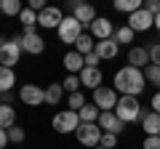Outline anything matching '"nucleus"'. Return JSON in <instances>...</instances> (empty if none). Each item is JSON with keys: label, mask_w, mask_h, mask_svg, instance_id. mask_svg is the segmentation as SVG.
<instances>
[{"label": "nucleus", "mask_w": 160, "mask_h": 149, "mask_svg": "<svg viewBox=\"0 0 160 149\" xmlns=\"http://www.w3.org/2000/svg\"><path fill=\"white\" fill-rule=\"evenodd\" d=\"M112 88L120 96H142V91L147 88V77H144V69L136 67H120L112 77Z\"/></svg>", "instance_id": "obj_1"}, {"label": "nucleus", "mask_w": 160, "mask_h": 149, "mask_svg": "<svg viewBox=\"0 0 160 149\" xmlns=\"http://www.w3.org/2000/svg\"><path fill=\"white\" fill-rule=\"evenodd\" d=\"M19 56H22V35L16 37H0V67L13 69V64H19Z\"/></svg>", "instance_id": "obj_2"}, {"label": "nucleus", "mask_w": 160, "mask_h": 149, "mask_svg": "<svg viewBox=\"0 0 160 149\" xmlns=\"http://www.w3.org/2000/svg\"><path fill=\"white\" fill-rule=\"evenodd\" d=\"M115 115H118L120 120L128 125V123L142 120L144 112H142V104H139V99H136V96H120L118 107H115Z\"/></svg>", "instance_id": "obj_3"}, {"label": "nucleus", "mask_w": 160, "mask_h": 149, "mask_svg": "<svg viewBox=\"0 0 160 149\" xmlns=\"http://www.w3.org/2000/svg\"><path fill=\"white\" fill-rule=\"evenodd\" d=\"M51 125H53V131H56V133H78L80 115H78V112H72V109H62V112L53 115Z\"/></svg>", "instance_id": "obj_4"}, {"label": "nucleus", "mask_w": 160, "mask_h": 149, "mask_svg": "<svg viewBox=\"0 0 160 149\" xmlns=\"http://www.w3.org/2000/svg\"><path fill=\"white\" fill-rule=\"evenodd\" d=\"M91 101L96 104L102 112H115V107H118V101H120V93L115 91L112 85H102V88H96V91L91 93Z\"/></svg>", "instance_id": "obj_5"}, {"label": "nucleus", "mask_w": 160, "mask_h": 149, "mask_svg": "<svg viewBox=\"0 0 160 149\" xmlns=\"http://www.w3.org/2000/svg\"><path fill=\"white\" fill-rule=\"evenodd\" d=\"M78 141L83 144V147H88V149H96V147H102V136H104V131L99 128V123H80V128H78Z\"/></svg>", "instance_id": "obj_6"}, {"label": "nucleus", "mask_w": 160, "mask_h": 149, "mask_svg": "<svg viewBox=\"0 0 160 149\" xmlns=\"http://www.w3.org/2000/svg\"><path fill=\"white\" fill-rule=\"evenodd\" d=\"M83 32H86V29H83V24H80L72 13H69V16H64V22L59 24V29H56L59 40L67 43V46H75V43H78V37H80Z\"/></svg>", "instance_id": "obj_7"}, {"label": "nucleus", "mask_w": 160, "mask_h": 149, "mask_svg": "<svg viewBox=\"0 0 160 149\" xmlns=\"http://www.w3.org/2000/svg\"><path fill=\"white\" fill-rule=\"evenodd\" d=\"M19 99L27 107H40V104H46V88L35 85V83H27V85L19 88Z\"/></svg>", "instance_id": "obj_8"}, {"label": "nucleus", "mask_w": 160, "mask_h": 149, "mask_svg": "<svg viewBox=\"0 0 160 149\" xmlns=\"http://www.w3.org/2000/svg\"><path fill=\"white\" fill-rule=\"evenodd\" d=\"M22 51L32 53V56H40V53L46 51V40H43L35 29H24L22 32Z\"/></svg>", "instance_id": "obj_9"}, {"label": "nucleus", "mask_w": 160, "mask_h": 149, "mask_svg": "<svg viewBox=\"0 0 160 149\" xmlns=\"http://www.w3.org/2000/svg\"><path fill=\"white\" fill-rule=\"evenodd\" d=\"M128 27H131L133 32H149V29L155 27V16L149 11H144V6H142L136 13L128 16Z\"/></svg>", "instance_id": "obj_10"}, {"label": "nucleus", "mask_w": 160, "mask_h": 149, "mask_svg": "<svg viewBox=\"0 0 160 149\" xmlns=\"http://www.w3.org/2000/svg\"><path fill=\"white\" fill-rule=\"evenodd\" d=\"M62 22H64V13L59 8H53V6H48L46 11L38 13V27H43V29H59Z\"/></svg>", "instance_id": "obj_11"}, {"label": "nucleus", "mask_w": 160, "mask_h": 149, "mask_svg": "<svg viewBox=\"0 0 160 149\" xmlns=\"http://www.w3.org/2000/svg\"><path fill=\"white\" fill-rule=\"evenodd\" d=\"M72 16L83 24V29H91V24L99 19L96 16V8L88 6V3H75V6H72Z\"/></svg>", "instance_id": "obj_12"}, {"label": "nucleus", "mask_w": 160, "mask_h": 149, "mask_svg": "<svg viewBox=\"0 0 160 149\" xmlns=\"http://www.w3.org/2000/svg\"><path fill=\"white\" fill-rule=\"evenodd\" d=\"M99 128H102L104 133H115V136H120V133L126 131V123L120 120L115 112H102V117H99Z\"/></svg>", "instance_id": "obj_13"}, {"label": "nucleus", "mask_w": 160, "mask_h": 149, "mask_svg": "<svg viewBox=\"0 0 160 149\" xmlns=\"http://www.w3.org/2000/svg\"><path fill=\"white\" fill-rule=\"evenodd\" d=\"M78 77H80V85H83V88H91V91L102 88V83H104V74H102V69H99V67H86Z\"/></svg>", "instance_id": "obj_14"}, {"label": "nucleus", "mask_w": 160, "mask_h": 149, "mask_svg": "<svg viewBox=\"0 0 160 149\" xmlns=\"http://www.w3.org/2000/svg\"><path fill=\"white\" fill-rule=\"evenodd\" d=\"M88 32H91V37L99 43V40H109V37L115 35V27H112V22H109V19L99 16L96 22L91 24V29H88Z\"/></svg>", "instance_id": "obj_15"}, {"label": "nucleus", "mask_w": 160, "mask_h": 149, "mask_svg": "<svg viewBox=\"0 0 160 149\" xmlns=\"http://www.w3.org/2000/svg\"><path fill=\"white\" fill-rule=\"evenodd\" d=\"M62 64H64V69H67V74H80L83 69H86V59L80 56L78 51H67L64 53V59H62Z\"/></svg>", "instance_id": "obj_16"}, {"label": "nucleus", "mask_w": 160, "mask_h": 149, "mask_svg": "<svg viewBox=\"0 0 160 149\" xmlns=\"http://www.w3.org/2000/svg\"><path fill=\"white\" fill-rule=\"evenodd\" d=\"M93 53H96L102 61H112V59H118V53H120V46L109 37V40H99L96 43V48H93Z\"/></svg>", "instance_id": "obj_17"}, {"label": "nucleus", "mask_w": 160, "mask_h": 149, "mask_svg": "<svg viewBox=\"0 0 160 149\" xmlns=\"http://www.w3.org/2000/svg\"><path fill=\"white\" fill-rule=\"evenodd\" d=\"M128 67L147 69V67H149V53H147V48H142V46H133L131 51H128Z\"/></svg>", "instance_id": "obj_18"}, {"label": "nucleus", "mask_w": 160, "mask_h": 149, "mask_svg": "<svg viewBox=\"0 0 160 149\" xmlns=\"http://www.w3.org/2000/svg\"><path fill=\"white\" fill-rule=\"evenodd\" d=\"M142 128H144V133L147 136H160V115L158 112H144V117H142Z\"/></svg>", "instance_id": "obj_19"}, {"label": "nucleus", "mask_w": 160, "mask_h": 149, "mask_svg": "<svg viewBox=\"0 0 160 149\" xmlns=\"http://www.w3.org/2000/svg\"><path fill=\"white\" fill-rule=\"evenodd\" d=\"M62 99H64L62 83H48V88H46V104H48V107H56V104H62Z\"/></svg>", "instance_id": "obj_20"}, {"label": "nucleus", "mask_w": 160, "mask_h": 149, "mask_svg": "<svg viewBox=\"0 0 160 149\" xmlns=\"http://www.w3.org/2000/svg\"><path fill=\"white\" fill-rule=\"evenodd\" d=\"M93 48H96V40L91 37V32H83L78 37V43H75V51L80 53V56H88V53H93Z\"/></svg>", "instance_id": "obj_21"}, {"label": "nucleus", "mask_w": 160, "mask_h": 149, "mask_svg": "<svg viewBox=\"0 0 160 149\" xmlns=\"http://www.w3.org/2000/svg\"><path fill=\"white\" fill-rule=\"evenodd\" d=\"M16 125V109L11 104H0V128H13Z\"/></svg>", "instance_id": "obj_22"}, {"label": "nucleus", "mask_w": 160, "mask_h": 149, "mask_svg": "<svg viewBox=\"0 0 160 149\" xmlns=\"http://www.w3.org/2000/svg\"><path fill=\"white\" fill-rule=\"evenodd\" d=\"M13 85H16V72L8 67H0V93H11Z\"/></svg>", "instance_id": "obj_23"}, {"label": "nucleus", "mask_w": 160, "mask_h": 149, "mask_svg": "<svg viewBox=\"0 0 160 149\" xmlns=\"http://www.w3.org/2000/svg\"><path fill=\"white\" fill-rule=\"evenodd\" d=\"M80 115V123H99V117H102V109L96 107V104H86V107L78 112Z\"/></svg>", "instance_id": "obj_24"}, {"label": "nucleus", "mask_w": 160, "mask_h": 149, "mask_svg": "<svg viewBox=\"0 0 160 149\" xmlns=\"http://www.w3.org/2000/svg\"><path fill=\"white\" fill-rule=\"evenodd\" d=\"M133 35H136V32H133V29L126 24V27H118V29H115L112 40L118 43V46H128V43H133Z\"/></svg>", "instance_id": "obj_25"}, {"label": "nucleus", "mask_w": 160, "mask_h": 149, "mask_svg": "<svg viewBox=\"0 0 160 149\" xmlns=\"http://www.w3.org/2000/svg\"><path fill=\"white\" fill-rule=\"evenodd\" d=\"M139 8H142V3L139 0H115V11H120V13H136Z\"/></svg>", "instance_id": "obj_26"}, {"label": "nucleus", "mask_w": 160, "mask_h": 149, "mask_svg": "<svg viewBox=\"0 0 160 149\" xmlns=\"http://www.w3.org/2000/svg\"><path fill=\"white\" fill-rule=\"evenodd\" d=\"M19 22L24 24V29H35V27H38V13L29 11V8H24V11L19 13Z\"/></svg>", "instance_id": "obj_27"}, {"label": "nucleus", "mask_w": 160, "mask_h": 149, "mask_svg": "<svg viewBox=\"0 0 160 149\" xmlns=\"http://www.w3.org/2000/svg\"><path fill=\"white\" fill-rule=\"evenodd\" d=\"M62 88H64V93H78L83 85H80V77H78V74H67V77L62 80Z\"/></svg>", "instance_id": "obj_28"}, {"label": "nucleus", "mask_w": 160, "mask_h": 149, "mask_svg": "<svg viewBox=\"0 0 160 149\" xmlns=\"http://www.w3.org/2000/svg\"><path fill=\"white\" fill-rule=\"evenodd\" d=\"M24 8H22V3L19 0H3V13L6 16H19Z\"/></svg>", "instance_id": "obj_29"}, {"label": "nucleus", "mask_w": 160, "mask_h": 149, "mask_svg": "<svg viewBox=\"0 0 160 149\" xmlns=\"http://www.w3.org/2000/svg\"><path fill=\"white\" fill-rule=\"evenodd\" d=\"M67 104H69V109H72V112H80V109L86 107V96H83V93H69V99H67Z\"/></svg>", "instance_id": "obj_30"}, {"label": "nucleus", "mask_w": 160, "mask_h": 149, "mask_svg": "<svg viewBox=\"0 0 160 149\" xmlns=\"http://www.w3.org/2000/svg\"><path fill=\"white\" fill-rule=\"evenodd\" d=\"M144 77H147V83H152V85H160V67L158 64H149V67L144 69Z\"/></svg>", "instance_id": "obj_31"}, {"label": "nucleus", "mask_w": 160, "mask_h": 149, "mask_svg": "<svg viewBox=\"0 0 160 149\" xmlns=\"http://www.w3.org/2000/svg\"><path fill=\"white\" fill-rule=\"evenodd\" d=\"M24 138H27V133H24V128H19V125L8 128V141H11V144H22Z\"/></svg>", "instance_id": "obj_32"}, {"label": "nucleus", "mask_w": 160, "mask_h": 149, "mask_svg": "<svg viewBox=\"0 0 160 149\" xmlns=\"http://www.w3.org/2000/svg\"><path fill=\"white\" fill-rule=\"evenodd\" d=\"M147 53H149V64H158L160 67V43H149Z\"/></svg>", "instance_id": "obj_33"}, {"label": "nucleus", "mask_w": 160, "mask_h": 149, "mask_svg": "<svg viewBox=\"0 0 160 149\" xmlns=\"http://www.w3.org/2000/svg\"><path fill=\"white\" fill-rule=\"evenodd\" d=\"M102 147L104 149H115L118 147V136H115V133H104L102 136Z\"/></svg>", "instance_id": "obj_34"}, {"label": "nucleus", "mask_w": 160, "mask_h": 149, "mask_svg": "<svg viewBox=\"0 0 160 149\" xmlns=\"http://www.w3.org/2000/svg\"><path fill=\"white\" fill-rule=\"evenodd\" d=\"M142 149H160V136H144Z\"/></svg>", "instance_id": "obj_35"}, {"label": "nucleus", "mask_w": 160, "mask_h": 149, "mask_svg": "<svg viewBox=\"0 0 160 149\" xmlns=\"http://www.w3.org/2000/svg\"><path fill=\"white\" fill-rule=\"evenodd\" d=\"M144 11H149L152 16H158L160 13V0H147V3H144Z\"/></svg>", "instance_id": "obj_36"}, {"label": "nucleus", "mask_w": 160, "mask_h": 149, "mask_svg": "<svg viewBox=\"0 0 160 149\" xmlns=\"http://www.w3.org/2000/svg\"><path fill=\"white\" fill-rule=\"evenodd\" d=\"M27 8H29V11H35V13H40V11H46L48 6L43 3V0H29V6H27Z\"/></svg>", "instance_id": "obj_37"}, {"label": "nucleus", "mask_w": 160, "mask_h": 149, "mask_svg": "<svg viewBox=\"0 0 160 149\" xmlns=\"http://www.w3.org/2000/svg\"><path fill=\"white\" fill-rule=\"evenodd\" d=\"M83 59H86V67H99V61H102L96 53H88V56H83Z\"/></svg>", "instance_id": "obj_38"}, {"label": "nucleus", "mask_w": 160, "mask_h": 149, "mask_svg": "<svg viewBox=\"0 0 160 149\" xmlns=\"http://www.w3.org/2000/svg\"><path fill=\"white\" fill-rule=\"evenodd\" d=\"M149 107H152V112H158V115H160V91L152 93V101H149Z\"/></svg>", "instance_id": "obj_39"}, {"label": "nucleus", "mask_w": 160, "mask_h": 149, "mask_svg": "<svg viewBox=\"0 0 160 149\" xmlns=\"http://www.w3.org/2000/svg\"><path fill=\"white\" fill-rule=\"evenodd\" d=\"M6 144H11V141H8V131H6V128H0V149H6Z\"/></svg>", "instance_id": "obj_40"}, {"label": "nucleus", "mask_w": 160, "mask_h": 149, "mask_svg": "<svg viewBox=\"0 0 160 149\" xmlns=\"http://www.w3.org/2000/svg\"><path fill=\"white\" fill-rule=\"evenodd\" d=\"M155 29H158V32H160V13H158V16H155Z\"/></svg>", "instance_id": "obj_41"}, {"label": "nucleus", "mask_w": 160, "mask_h": 149, "mask_svg": "<svg viewBox=\"0 0 160 149\" xmlns=\"http://www.w3.org/2000/svg\"><path fill=\"white\" fill-rule=\"evenodd\" d=\"M0 11H3V0H0Z\"/></svg>", "instance_id": "obj_42"}, {"label": "nucleus", "mask_w": 160, "mask_h": 149, "mask_svg": "<svg viewBox=\"0 0 160 149\" xmlns=\"http://www.w3.org/2000/svg\"><path fill=\"white\" fill-rule=\"evenodd\" d=\"M96 149H104V147H96Z\"/></svg>", "instance_id": "obj_43"}]
</instances>
